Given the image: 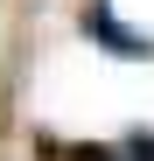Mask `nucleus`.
I'll list each match as a JSON object with an SVG mask.
<instances>
[{
  "instance_id": "nucleus-1",
  "label": "nucleus",
  "mask_w": 154,
  "mask_h": 161,
  "mask_svg": "<svg viewBox=\"0 0 154 161\" xmlns=\"http://www.w3.org/2000/svg\"><path fill=\"white\" fill-rule=\"evenodd\" d=\"M77 28H84V35H91L98 49H105V56H126V63H154V35L126 28L112 0H84V14H77Z\"/></svg>"
},
{
  "instance_id": "nucleus-2",
  "label": "nucleus",
  "mask_w": 154,
  "mask_h": 161,
  "mask_svg": "<svg viewBox=\"0 0 154 161\" xmlns=\"http://www.w3.org/2000/svg\"><path fill=\"white\" fill-rule=\"evenodd\" d=\"M56 161H126V154H119V147H105V140H70Z\"/></svg>"
},
{
  "instance_id": "nucleus-3",
  "label": "nucleus",
  "mask_w": 154,
  "mask_h": 161,
  "mask_svg": "<svg viewBox=\"0 0 154 161\" xmlns=\"http://www.w3.org/2000/svg\"><path fill=\"white\" fill-rule=\"evenodd\" d=\"M119 154H126V161H154V133H147V126H140V133H126V147H119Z\"/></svg>"
}]
</instances>
